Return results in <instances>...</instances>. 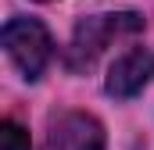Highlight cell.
Instances as JSON below:
<instances>
[{
  "label": "cell",
  "instance_id": "1",
  "mask_svg": "<svg viewBox=\"0 0 154 150\" xmlns=\"http://www.w3.org/2000/svg\"><path fill=\"white\" fill-rule=\"evenodd\" d=\"M143 29V18L133 14V11H122V14H93V18H82L72 36L68 46V68L72 72H90L93 61L115 43L118 36H133Z\"/></svg>",
  "mask_w": 154,
  "mask_h": 150
},
{
  "label": "cell",
  "instance_id": "2",
  "mask_svg": "<svg viewBox=\"0 0 154 150\" xmlns=\"http://www.w3.org/2000/svg\"><path fill=\"white\" fill-rule=\"evenodd\" d=\"M4 46H7L11 61L18 64V72L25 79H39L43 68L50 64V57H54L50 32L36 18H11L4 25Z\"/></svg>",
  "mask_w": 154,
  "mask_h": 150
},
{
  "label": "cell",
  "instance_id": "3",
  "mask_svg": "<svg viewBox=\"0 0 154 150\" xmlns=\"http://www.w3.org/2000/svg\"><path fill=\"white\" fill-rule=\"evenodd\" d=\"M43 150H104V129L93 114L61 111L47 122Z\"/></svg>",
  "mask_w": 154,
  "mask_h": 150
},
{
  "label": "cell",
  "instance_id": "4",
  "mask_svg": "<svg viewBox=\"0 0 154 150\" xmlns=\"http://www.w3.org/2000/svg\"><path fill=\"white\" fill-rule=\"evenodd\" d=\"M154 75V54L143 50V46H133L118 57L108 72V93L125 100V97H136Z\"/></svg>",
  "mask_w": 154,
  "mask_h": 150
},
{
  "label": "cell",
  "instance_id": "5",
  "mask_svg": "<svg viewBox=\"0 0 154 150\" xmlns=\"http://www.w3.org/2000/svg\"><path fill=\"white\" fill-rule=\"evenodd\" d=\"M0 143H4V150H29V136H25L14 122H4V129H0Z\"/></svg>",
  "mask_w": 154,
  "mask_h": 150
}]
</instances>
